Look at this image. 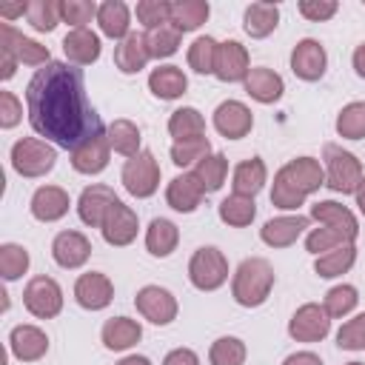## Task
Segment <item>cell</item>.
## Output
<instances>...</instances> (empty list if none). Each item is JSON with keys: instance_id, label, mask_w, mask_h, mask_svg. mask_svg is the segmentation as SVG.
Segmentation results:
<instances>
[{"instance_id": "cell-1", "label": "cell", "mask_w": 365, "mask_h": 365, "mask_svg": "<svg viewBox=\"0 0 365 365\" xmlns=\"http://www.w3.org/2000/svg\"><path fill=\"white\" fill-rule=\"evenodd\" d=\"M26 111L34 134L68 151L103 131L100 114L86 100L83 71L71 63L51 60L34 71L26 86Z\"/></svg>"}, {"instance_id": "cell-2", "label": "cell", "mask_w": 365, "mask_h": 365, "mask_svg": "<svg viewBox=\"0 0 365 365\" xmlns=\"http://www.w3.org/2000/svg\"><path fill=\"white\" fill-rule=\"evenodd\" d=\"M277 282V274L265 257H248L237 265L231 277V297L242 308H259Z\"/></svg>"}, {"instance_id": "cell-3", "label": "cell", "mask_w": 365, "mask_h": 365, "mask_svg": "<svg viewBox=\"0 0 365 365\" xmlns=\"http://www.w3.org/2000/svg\"><path fill=\"white\" fill-rule=\"evenodd\" d=\"M322 160H325V185L334 194H356L365 171L356 154L345 151L336 143H325L322 145Z\"/></svg>"}, {"instance_id": "cell-4", "label": "cell", "mask_w": 365, "mask_h": 365, "mask_svg": "<svg viewBox=\"0 0 365 365\" xmlns=\"http://www.w3.org/2000/svg\"><path fill=\"white\" fill-rule=\"evenodd\" d=\"M54 163H57V148L48 140L23 137L11 145V168L20 177H29V180L46 177L54 168Z\"/></svg>"}, {"instance_id": "cell-5", "label": "cell", "mask_w": 365, "mask_h": 365, "mask_svg": "<svg viewBox=\"0 0 365 365\" xmlns=\"http://www.w3.org/2000/svg\"><path fill=\"white\" fill-rule=\"evenodd\" d=\"M188 279L197 291H217L228 279V259L217 245H200L188 259Z\"/></svg>"}, {"instance_id": "cell-6", "label": "cell", "mask_w": 365, "mask_h": 365, "mask_svg": "<svg viewBox=\"0 0 365 365\" xmlns=\"http://www.w3.org/2000/svg\"><path fill=\"white\" fill-rule=\"evenodd\" d=\"M120 180H123V188L137 197V200H148L157 194L160 188V165L154 160V151L143 148L137 157L125 160L123 171H120Z\"/></svg>"}, {"instance_id": "cell-7", "label": "cell", "mask_w": 365, "mask_h": 365, "mask_svg": "<svg viewBox=\"0 0 365 365\" xmlns=\"http://www.w3.org/2000/svg\"><path fill=\"white\" fill-rule=\"evenodd\" d=\"M23 305L37 319H54L63 311V288H60V282L46 277V274L31 277L26 282V288H23Z\"/></svg>"}, {"instance_id": "cell-8", "label": "cell", "mask_w": 365, "mask_h": 365, "mask_svg": "<svg viewBox=\"0 0 365 365\" xmlns=\"http://www.w3.org/2000/svg\"><path fill=\"white\" fill-rule=\"evenodd\" d=\"M331 334V317L319 302H305L288 319V336L297 342H322Z\"/></svg>"}, {"instance_id": "cell-9", "label": "cell", "mask_w": 365, "mask_h": 365, "mask_svg": "<svg viewBox=\"0 0 365 365\" xmlns=\"http://www.w3.org/2000/svg\"><path fill=\"white\" fill-rule=\"evenodd\" d=\"M134 305L143 314V319H148L154 325H171L177 319V311H180L177 297L160 285H143L134 297Z\"/></svg>"}, {"instance_id": "cell-10", "label": "cell", "mask_w": 365, "mask_h": 365, "mask_svg": "<svg viewBox=\"0 0 365 365\" xmlns=\"http://www.w3.org/2000/svg\"><path fill=\"white\" fill-rule=\"evenodd\" d=\"M137 231H140L137 211H134L131 205H125L123 200H117V202L108 208L106 220H103V228H100L103 240H106L108 245H114V248H125V245H131V242L137 240Z\"/></svg>"}, {"instance_id": "cell-11", "label": "cell", "mask_w": 365, "mask_h": 365, "mask_svg": "<svg viewBox=\"0 0 365 365\" xmlns=\"http://www.w3.org/2000/svg\"><path fill=\"white\" fill-rule=\"evenodd\" d=\"M328 68V54L325 46L314 37H302L294 48H291V71L305 80V83H317Z\"/></svg>"}, {"instance_id": "cell-12", "label": "cell", "mask_w": 365, "mask_h": 365, "mask_svg": "<svg viewBox=\"0 0 365 365\" xmlns=\"http://www.w3.org/2000/svg\"><path fill=\"white\" fill-rule=\"evenodd\" d=\"M217 134H222L225 140H242L251 134L254 128V114L245 103L240 100H222L217 108H214V117H211Z\"/></svg>"}, {"instance_id": "cell-13", "label": "cell", "mask_w": 365, "mask_h": 365, "mask_svg": "<svg viewBox=\"0 0 365 365\" xmlns=\"http://www.w3.org/2000/svg\"><path fill=\"white\" fill-rule=\"evenodd\" d=\"M114 299V282L103 271H86L74 282V302L86 311H103Z\"/></svg>"}, {"instance_id": "cell-14", "label": "cell", "mask_w": 365, "mask_h": 365, "mask_svg": "<svg viewBox=\"0 0 365 365\" xmlns=\"http://www.w3.org/2000/svg\"><path fill=\"white\" fill-rule=\"evenodd\" d=\"M0 48L11 51L17 57V63L23 66H48L51 63V51L46 46H40L37 40L20 34L11 23H0Z\"/></svg>"}, {"instance_id": "cell-15", "label": "cell", "mask_w": 365, "mask_h": 365, "mask_svg": "<svg viewBox=\"0 0 365 365\" xmlns=\"http://www.w3.org/2000/svg\"><path fill=\"white\" fill-rule=\"evenodd\" d=\"M251 71V57L248 48L240 40H225L217 48V63H214V77L222 83H245Z\"/></svg>"}, {"instance_id": "cell-16", "label": "cell", "mask_w": 365, "mask_h": 365, "mask_svg": "<svg viewBox=\"0 0 365 365\" xmlns=\"http://www.w3.org/2000/svg\"><path fill=\"white\" fill-rule=\"evenodd\" d=\"M108 157H111V145H108V134L100 131V134H91L86 137L77 148H71V168L77 174H100L106 171L108 165Z\"/></svg>"}, {"instance_id": "cell-17", "label": "cell", "mask_w": 365, "mask_h": 365, "mask_svg": "<svg viewBox=\"0 0 365 365\" xmlns=\"http://www.w3.org/2000/svg\"><path fill=\"white\" fill-rule=\"evenodd\" d=\"M120 197L114 194V188L103 185V182H91L83 188L80 200H77V217L80 222H86L88 228H103V220L108 214V208L117 202Z\"/></svg>"}, {"instance_id": "cell-18", "label": "cell", "mask_w": 365, "mask_h": 365, "mask_svg": "<svg viewBox=\"0 0 365 365\" xmlns=\"http://www.w3.org/2000/svg\"><path fill=\"white\" fill-rule=\"evenodd\" d=\"M51 257L60 268L66 271H74V268H83L91 257V242L86 234L80 231H60L54 240H51Z\"/></svg>"}, {"instance_id": "cell-19", "label": "cell", "mask_w": 365, "mask_h": 365, "mask_svg": "<svg viewBox=\"0 0 365 365\" xmlns=\"http://www.w3.org/2000/svg\"><path fill=\"white\" fill-rule=\"evenodd\" d=\"M311 220H317L319 225L334 228L336 234H342L348 242H354L359 237V222L354 217V211L336 200H319L311 205Z\"/></svg>"}, {"instance_id": "cell-20", "label": "cell", "mask_w": 365, "mask_h": 365, "mask_svg": "<svg viewBox=\"0 0 365 365\" xmlns=\"http://www.w3.org/2000/svg\"><path fill=\"white\" fill-rule=\"evenodd\" d=\"M311 217H302V214H282V217H271L262 228H259V240L268 245V248H288L294 245L305 228H308Z\"/></svg>"}, {"instance_id": "cell-21", "label": "cell", "mask_w": 365, "mask_h": 365, "mask_svg": "<svg viewBox=\"0 0 365 365\" xmlns=\"http://www.w3.org/2000/svg\"><path fill=\"white\" fill-rule=\"evenodd\" d=\"M9 351L20 362H37L48 351V336L37 325H14L9 334Z\"/></svg>"}, {"instance_id": "cell-22", "label": "cell", "mask_w": 365, "mask_h": 365, "mask_svg": "<svg viewBox=\"0 0 365 365\" xmlns=\"http://www.w3.org/2000/svg\"><path fill=\"white\" fill-rule=\"evenodd\" d=\"M68 205H71V197L66 188L60 185H40L34 194H31V217L40 220V222H57L68 214Z\"/></svg>"}, {"instance_id": "cell-23", "label": "cell", "mask_w": 365, "mask_h": 365, "mask_svg": "<svg viewBox=\"0 0 365 365\" xmlns=\"http://www.w3.org/2000/svg\"><path fill=\"white\" fill-rule=\"evenodd\" d=\"M100 51H103L100 34L91 29H71L63 37V54L71 66H91L100 60Z\"/></svg>"}, {"instance_id": "cell-24", "label": "cell", "mask_w": 365, "mask_h": 365, "mask_svg": "<svg viewBox=\"0 0 365 365\" xmlns=\"http://www.w3.org/2000/svg\"><path fill=\"white\" fill-rule=\"evenodd\" d=\"M202 197H205V191H202L200 180L194 177V171H188V174L182 171V174H177V177L165 185V202H168L174 211H180V214L197 211L200 202H202Z\"/></svg>"}, {"instance_id": "cell-25", "label": "cell", "mask_w": 365, "mask_h": 365, "mask_svg": "<svg viewBox=\"0 0 365 365\" xmlns=\"http://www.w3.org/2000/svg\"><path fill=\"white\" fill-rule=\"evenodd\" d=\"M151 60V51H148V43H145V34L140 31H131L125 40H120L114 46V66L123 71V74H137L148 66Z\"/></svg>"}, {"instance_id": "cell-26", "label": "cell", "mask_w": 365, "mask_h": 365, "mask_svg": "<svg viewBox=\"0 0 365 365\" xmlns=\"http://www.w3.org/2000/svg\"><path fill=\"white\" fill-rule=\"evenodd\" d=\"M242 86H245V94H248L251 100L262 103V106H271V103H277V100L282 97V91H285V83H282V77H279L274 68H265V66H257V68H251Z\"/></svg>"}, {"instance_id": "cell-27", "label": "cell", "mask_w": 365, "mask_h": 365, "mask_svg": "<svg viewBox=\"0 0 365 365\" xmlns=\"http://www.w3.org/2000/svg\"><path fill=\"white\" fill-rule=\"evenodd\" d=\"M279 171H282L305 197L314 194V191H319V188L325 185V168H322L319 160H314V157H294V160H288Z\"/></svg>"}, {"instance_id": "cell-28", "label": "cell", "mask_w": 365, "mask_h": 365, "mask_svg": "<svg viewBox=\"0 0 365 365\" xmlns=\"http://www.w3.org/2000/svg\"><path fill=\"white\" fill-rule=\"evenodd\" d=\"M100 339L108 351H128L143 339V325L131 317H111V319H106Z\"/></svg>"}, {"instance_id": "cell-29", "label": "cell", "mask_w": 365, "mask_h": 365, "mask_svg": "<svg viewBox=\"0 0 365 365\" xmlns=\"http://www.w3.org/2000/svg\"><path fill=\"white\" fill-rule=\"evenodd\" d=\"M97 26H100V34L111 37V40H125L131 34V11L123 0H106L100 3L97 9Z\"/></svg>"}, {"instance_id": "cell-30", "label": "cell", "mask_w": 365, "mask_h": 365, "mask_svg": "<svg viewBox=\"0 0 365 365\" xmlns=\"http://www.w3.org/2000/svg\"><path fill=\"white\" fill-rule=\"evenodd\" d=\"M148 91L157 97V100H177L188 91V77L182 74L180 66H157L151 74H148Z\"/></svg>"}, {"instance_id": "cell-31", "label": "cell", "mask_w": 365, "mask_h": 365, "mask_svg": "<svg viewBox=\"0 0 365 365\" xmlns=\"http://www.w3.org/2000/svg\"><path fill=\"white\" fill-rule=\"evenodd\" d=\"M279 26V6L277 3H268V0H257L245 9L242 14V29L248 37L254 40H262L268 37L274 29Z\"/></svg>"}, {"instance_id": "cell-32", "label": "cell", "mask_w": 365, "mask_h": 365, "mask_svg": "<svg viewBox=\"0 0 365 365\" xmlns=\"http://www.w3.org/2000/svg\"><path fill=\"white\" fill-rule=\"evenodd\" d=\"M265 182H268V168L259 157H248V160L237 163V168L231 174V188H234V194H242V197H257Z\"/></svg>"}, {"instance_id": "cell-33", "label": "cell", "mask_w": 365, "mask_h": 365, "mask_svg": "<svg viewBox=\"0 0 365 365\" xmlns=\"http://www.w3.org/2000/svg\"><path fill=\"white\" fill-rule=\"evenodd\" d=\"M177 242H180V228L168 220V217H154L145 228V248L151 257H168L177 251Z\"/></svg>"}, {"instance_id": "cell-34", "label": "cell", "mask_w": 365, "mask_h": 365, "mask_svg": "<svg viewBox=\"0 0 365 365\" xmlns=\"http://www.w3.org/2000/svg\"><path fill=\"white\" fill-rule=\"evenodd\" d=\"M168 134L174 137V143L200 140V137H205V117L194 106H182V108L171 111V117H168Z\"/></svg>"}, {"instance_id": "cell-35", "label": "cell", "mask_w": 365, "mask_h": 365, "mask_svg": "<svg viewBox=\"0 0 365 365\" xmlns=\"http://www.w3.org/2000/svg\"><path fill=\"white\" fill-rule=\"evenodd\" d=\"M211 14V6L205 0H174L171 3V26L185 34V31H197Z\"/></svg>"}, {"instance_id": "cell-36", "label": "cell", "mask_w": 365, "mask_h": 365, "mask_svg": "<svg viewBox=\"0 0 365 365\" xmlns=\"http://www.w3.org/2000/svg\"><path fill=\"white\" fill-rule=\"evenodd\" d=\"M354 262H356V245L348 242V245H339V248H334L328 254H319L314 259V271L322 279H334V277L348 274L354 268Z\"/></svg>"}, {"instance_id": "cell-37", "label": "cell", "mask_w": 365, "mask_h": 365, "mask_svg": "<svg viewBox=\"0 0 365 365\" xmlns=\"http://www.w3.org/2000/svg\"><path fill=\"white\" fill-rule=\"evenodd\" d=\"M106 134H108L111 151H117V154H123V157H128V160L143 151V148H140V143H143L140 128H137V123H131V120H125V117L114 120Z\"/></svg>"}, {"instance_id": "cell-38", "label": "cell", "mask_w": 365, "mask_h": 365, "mask_svg": "<svg viewBox=\"0 0 365 365\" xmlns=\"http://www.w3.org/2000/svg\"><path fill=\"white\" fill-rule=\"evenodd\" d=\"M217 214H220V220H222L225 225H231V228H245V225H251L254 217H257V202H254V197L228 194V197L217 205Z\"/></svg>"}, {"instance_id": "cell-39", "label": "cell", "mask_w": 365, "mask_h": 365, "mask_svg": "<svg viewBox=\"0 0 365 365\" xmlns=\"http://www.w3.org/2000/svg\"><path fill=\"white\" fill-rule=\"evenodd\" d=\"M194 177L200 180V185H202L205 194L220 191L222 182H225V177H228V160H225V154L211 151L205 160H200V163L194 165Z\"/></svg>"}, {"instance_id": "cell-40", "label": "cell", "mask_w": 365, "mask_h": 365, "mask_svg": "<svg viewBox=\"0 0 365 365\" xmlns=\"http://www.w3.org/2000/svg\"><path fill=\"white\" fill-rule=\"evenodd\" d=\"M248 348L240 336H220L208 348V362L211 365H245Z\"/></svg>"}, {"instance_id": "cell-41", "label": "cell", "mask_w": 365, "mask_h": 365, "mask_svg": "<svg viewBox=\"0 0 365 365\" xmlns=\"http://www.w3.org/2000/svg\"><path fill=\"white\" fill-rule=\"evenodd\" d=\"M336 134L342 140H362L365 137V103L354 100L339 108L336 114Z\"/></svg>"}, {"instance_id": "cell-42", "label": "cell", "mask_w": 365, "mask_h": 365, "mask_svg": "<svg viewBox=\"0 0 365 365\" xmlns=\"http://www.w3.org/2000/svg\"><path fill=\"white\" fill-rule=\"evenodd\" d=\"M26 20L34 31H54L57 23H63L60 0H31L26 9Z\"/></svg>"}, {"instance_id": "cell-43", "label": "cell", "mask_w": 365, "mask_h": 365, "mask_svg": "<svg viewBox=\"0 0 365 365\" xmlns=\"http://www.w3.org/2000/svg\"><path fill=\"white\" fill-rule=\"evenodd\" d=\"M29 262H31V257L23 245H17V242H3L0 245V277L6 282L20 279L29 271Z\"/></svg>"}, {"instance_id": "cell-44", "label": "cell", "mask_w": 365, "mask_h": 365, "mask_svg": "<svg viewBox=\"0 0 365 365\" xmlns=\"http://www.w3.org/2000/svg\"><path fill=\"white\" fill-rule=\"evenodd\" d=\"M356 302H359V291H356L354 285L342 282V285H334V288L325 294L322 308H325V314H328L331 319H342V317H348V314L356 308Z\"/></svg>"}, {"instance_id": "cell-45", "label": "cell", "mask_w": 365, "mask_h": 365, "mask_svg": "<svg viewBox=\"0 0 365 365\" xmlns=\"http://www.w3.org/2000/svg\"><path fill=\"white\" fill-rule=\"evenodd\" d=\"M145 43H148L151 60H165V57L177 54L180 43H182V34L171 23H165V26H160L154 31H145Z\"/></svg>"}, {"instance_id": "cell-46", "label": "cell", "mask_w": 365, "mask_h": 365, "mask_svg": "<svg viewBox=\"0 0 365 365\" xmlns=\"http://www.w3.org/2000/svg\"><path fill=\"white\" fill-rule=\"evenodd\" d=\"M217 48L220 43L208 34L197 37L191 46H188V68L197 71V74H214V63H217Z\"/></svg>"}, {"instance_id": "cell-47", "label": "cell", "mask_w": 365, "mask_h": 365, "mask_svg": "<svg viewBox=\"0 0 365 365\" xmlns=\"http://www.w3.org/2000/svg\"><path fill=\"white\" fill-rule=\"evenodd\" d=\"M134 14L145 31H154L171 20V3L168 0H140L134 6Z\"/></svg>"}, {"instance_id": "cell-48", "label": "cell", "mask_w": 365, "mask_h": 365, "mask_svg": "<svg viewBox=\"0 0 365 365\" xmlns=\"http://www.w3.org/2000/svg\"><path fill=\"white\" fill-rule=\"evenodd\" d=\"M302 202H305V194L282 171H277L274 174V185H271V205H277L282 211H297Z\"/></svg>"}, {"instance_id": "cell-49", "label": "cell", "mask_w": 365, "mask_h": 365, "mask_svg": "<svg viewBox=\"0 0 365 365\" xmlns=\"http://www.w3.org/2000/svg\"><path fill=\"white\" fill-rule=\"evenodd\" d=\"M208 154H211V143H208V137L188 140V143H174V145H171V163H174L177 168L197 165V163L205 160Z\"/></svg>"}, {"instance_id": "cell-50", "label": "cell", "mask_w": 365, "mask_h": 365, "mask_svg": "<svg viewBox=\"0 0 365 365\" xmlns=\"http://www.w3.org/2000/svg\"><path fill=\"white\" fill-rule=\"evenodd\" d=\"M97 3L91 0H60V14L63 23H68L71 29H88L91 20H97Z\"/></svg>"}, {"instance_id": "cell-51", "label": "cell", "mask_w": 365, "mask_h": 365, "mask_svg": "<svg viewBox=\"0 0 365 365\" xmlns=\"http://www.w3.org/2000/svg\"><path fill=\"white\" fill-rule=\"evenodd\" d=\"M339 245H348V240L342 234H336L334 228H328V225H317V228H311L305 234V251H311L314 257L328 254V251H334Z\"/></svg>"}, {"instance_id": "cell-52", "label": "cell", "mask_w": 365, "mask_h": 365, "mask_svg": "<svg viewBox=\"0 0 365 365\" xmlns=\"http://www.w3.org/2000/svg\"><path fill=\"white\" fill-rule=\"evenodd\" d=\"M336 345L345 351H365V314L342 322V328L336 331Z\"/></svg>"}, {"instance_id": "cell-53", "label": "cell", "mask_w": 365, "mask_h": 365, "mask_svg": "<svg viewBox=\"0 0 365 365\" xmlns=\"http://www.w3.org/2000/svg\"><path fill=\"white\" fill-rule=\"evenodd\" d=\"M297 9H299V14H302L305 20L322 23V20H331V17L336 14L339 3H336V0H299Z\"/></svg>"}, {"instance_id": "cell-54", "label": "cell", "mask_w": 365, "mask_h": 365, "mask_svg": "<svg viewBox=\"0 0 365 365\" xmlns=\"http://www.w3.org/2000/svg\"><path fill=\"white\" fill-rule=\"evenodd\" d=\"M23 120V106L11 91H0V128H14Z\"/></svg>"}, {"instance_id": "cell-55", "label": "cell", "mask_w": 365, "mask_h": 365, "mask_svg": "<svg viewBox=\"0 0 365 365\" xmlns=\"http://www.w3.org/2000/svg\"><path fill=\"white\" fill-rule=\"evenodd\" d=\"M163 365H200V356L191 348H174V351L165 354Z\"/></svg>"}, {"instance_id": "cell-56", "label": "cell", "mask_w": 365, "mask_h": 365, "mask_svg": "<svg viewBox=\"0 0 365 365\" xmlns=\"http://www.w3.org/2000/svg\"><path fill=\"white\" fill-rule=\"evenodd\" d=\"M282 365H325L314 351H297V354H288L282 359Z\"/></svg>"}, {"instance_id": "cell-57", "label": "cell", "mask_w": 365, "mask_h": 365, "mask_svg": "<svg viewBox=\"0 0 365 365\" xmlns=\"http://www.w3.org/2000/svg\"><path fill=\"white\" fill-rule=\"evenodd\" d=\"M0 57H3V63H0V80H11L20 63H17V57H14L11 51H6V48H0Z\"/></svg>"}, {"instance_id": "cell-58", "label": "cell", "mask_w": 365, "mask_h": 365, "mask_svg": "<svg viewBox=\"0 0 365 365\" xmlns=\"http://www.w3.org/2000/svg\"><path fill=\"white\" fill-rule=\"evenodd\" d=\"M351 63H354V71H356V77H362V80H365V43H359V46L354 48V57H351Z\"/></svg>"}, {"instance_id": "cell-59", "label": "cell", "mask_w": 365, "mask_h": 365, "mask_svg": "<svg viewBox=\"0 0 365 365\" xmlns=\"http://www.w3.org/2000/svg\"><path fill=\"white\" fill-rule=\"evenodd\" d=\"M26 9H29V3H17V6H0V17L11 20V17H20V14H26Z\"/></svg>"}, {"instance_id": "cell-60", "label": "cell", "mask_w": 365, "mask_h": 365, "mask_svg": "<svg viewBox=\"0 0 365 365\" xmlns=\"http://www.w3.org/2000/svg\"><path fill=\"white\" fill-rule=\"evenodd\" d=\"M114 365H151V359L143 356V354H128V356H123V359L114 362Z\"/></svg>"}, {"instance_id": "cell-61", "label": "cell", "mask_w": 365, "mask_h": 365, "mask_svg": "<svg viewBox=\"0 0 365 365\" xmlns=\"http://www.w3.org/2000/svg\"><path fill=\"white\" fill-rule=\"evenodd\" d=\"M356 208H359V214L365 217V177H362V182H359V188H356Z\"/></svg>"}, {"instance_id": "cell-62", "label": "cell", "mask_w": 365, "mask_h": 365, "mask_svg": "<svg viewBox=\"0 0 365 365\" xmlns=\"http://www.w3.org/2000/svg\"><path fill=\"white\" fill-rule=\"evenodd\" d=\"M345 365H365V362H356V359H354V362H345Z\"/></svg>"}]
</instances>
